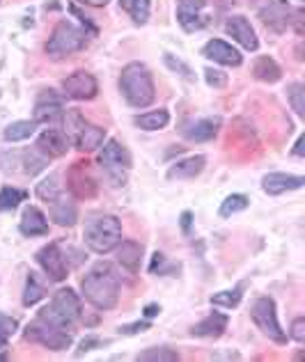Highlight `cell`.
<instances>
[{"label": "cell", "instance_id": "48", "mask_svg": "<svg viewBox=\"0 0 305 362\" xmlns=\"http://www.w3.org/2000/svg\"><path fill=\"white\" fill-rule=\"evenodd\" d=\"M83 5H90V7H106L110 0H81Z\"/></svg>", "mask_w": 305, "mask_h": 362}, {"label": "cell", "instance_id": "50", "mask_svg": "<svg viewBox=\"0 0 305 362\" xmlns=\"http://www.w3.org/2000/svg\"><path fill=\"white\" fill-rule=\"evenodd\" d=\"M303 142H305V138H299L297 140V149H294V156H303Z\"/></svg>", "mask_w": 305, "mask_h": 362}, {"label": "cell", "instance_id": "7", "mask_svg": "<svg viewBox=\"0 0 305 362\" xmlns=\"http://www.w3.org/2000/svg\"><path fill=\"white\" fill-rule=\"evenodd\" d=\"M251 317L255 321V326L260 328L269 339L278 341V344H284L287 341V332L280 328L278 323V312H275V303L269 296H262L253 303Z\"/></svg>", "mask_w": 305, "mask_h": 362}, {"label": "cell", "instance_id": "44", "mask_svg": "<svg viewBox=\"0 0 305 362\" xmlns=\"http://www.w3.org/2000/svg\"><path fill=\"white\" fill-rule=\"evenodd\" d=\"M103 341L99 337H85L81 344H79V354H88V351H92L94 346H101Z\"/></svg>", "mask_w": 305, "mask_h": 362}, {"label": "cell", "instance_id": "36", "mask_svg": "<svg viewBox=\"0 0 305 362\" xmlns=\"http://www.w3.org/2000/svg\"><path fill=\"white\" fill-rule=\"evenodd\" d=\"M241 298H243V284H239V287H234L232 291L214 293V296H212V303H214V305H221V308L232 310V308H236V305L241 303Z\"/></svg>", "mask_w": 305, "mask_h": 362}, {"label": "cell", "instance_id": "21", "mask_svg": "<svg viewBox=\"0 0 305 362\" xmlns=\"http://www.w3.org/2000/svg\"><path fill=\"white\" fill-rule=\"evenodd\" d=\"M21 234L23 236H46L49 234V221L37 206H28L21 218Z\"/></svg>", "mask_w": 305, "mask_h": 362}, {"label": "cell", "instance_id": "19", "mask_svg": "<svg viewBox=\"0 0 305 362\" xmlns=\"http://www.w3.org/2000/svg\"><path fill=\"white\" fill-rule=\"evenodd\" d=\"M218 129H221V119L218 117L195 119V122H188L184 127V138L190 142H207L218 136Z\"/></svg>", "mask_w": 305, "mask_h": 362}, {"label": "cell", "instance_id": "33", "mask_svg": "<svg viewBox=\"0 0 305 362\" xmlns=\"http://www.w3.org/2000/svg\"><path fill=\"white\" fill-rule=\"evenodd\" d=\"M28 197L25 190H18V188H3L0 190V211H14V209L23 202Z\"/></svg>", "mask_w": 305, "mask_h": 362}, {"label": "cell", "instance_id": "49", "mask_svg": "<svg viewBox=\"0 0 305 362\" xmlns=\"http://www.w3.org/2000/svg\"><path fill=\"white\" fill-rule=\"evenodd\" d=\"M159 312H161L159 305H147V308H145V317H147V319H151V317H156Z\"/></svg>", "mask_w": 305, "mask_h": 362}, {"label": "cell", "instance_id": "12", "mask_svg": "<svg viewBox=\"0 0 305 362\" xmlns=\"http://www.w3.org/2000/svg\"><path fill=\"white\" fill-rule=\"evenodd\" d=\"M69 190L76 195V197H94L99 190V184L97 179L92 177L90 173V163H83V160H79V163H74L71 170H69Z\"/></svg>", "mask_w": 305, "mask_h": 362}, {"label": "cell", "instance_id": "34", "mask_svg": "<svg viewBox=\"0 0 305 362\" xmlns=\"http://www.w3.org/2000/svg\"><path fill=\"white\" fill-rule=\"evenodd\" d=\"M44 287L40 284V280L35 278V273L28 275V280H25V289H23V305L25 308H30V305L35 303H40L44 298Z\"/></svg>", "mask_w": 305, "mask_h": 362}, {"label": "cell", "instance_id": "31", "mask_svg": "<svg viewBox=\"0 0 305 362\" xmlns=\"http://www.w3.org/2000/svg\"><path fill=\"white\" fill-rule=\"evenodd\" d=\"M62 124H64V136L69 138V142L76 140V136H79V131L85 127V117L81 115L79 110H64L62 112Z\"/></svg>", "mask_w": 305, "mask_h": 362}, {"label": "cell", "instance_id": "5", "mask_svg": "<svg viewBox=\"0 0 305 362\" xmlns=\"http://www.w3.org/2000/svg\"><path fill=\"white\" fill-rule=\"evenodd\" d=\"M99 165L103 168V173H106L113 186H124L131 170V154L122 142L108 140L99 154Z\"/></svg>", "mask_w": 305, "mask_h": 362}, {"label": "cell", "instance_id": "35", "mask_svg": "<svg viewBox=\"0 0 305 362\" xmlns=\"http://www.w3.org/2000/svg\"><path fill=\"white\" fill-rule=\"evenodd\" d=\"M138 360H142V362H177L179 354H177V351H173V349L159 346V349L142 351V354L138 356Z\"/></svg>", "mask_w": 305, "mask_h": 362}, {"label": "cell", "instance_id": "18", "mask_svg": "<svg viewBox=\"0 0 305 362\" xmlns=\"http://www.w3.org/2000/svg\"><path fill=\"white\" fill-rule=\"evenodd\" d=\"M303 184H305L303 177L284 175V173H271L262 179L264 193H269V195H282V193H287V190H299L303 188Z\"/></svg>", "mask_w": 305, "mask_h": 362}, {"label": "cell", "instance_id": "24", "mask_svg": "<svg viewBox=\"0 0 305 362\" xmlns=\"http://www.w3.org/2000/svg\"><path fill=\"white\" fill-rule=\"evenodd\" d=\"M225 328H227V317H225V314L212 312L207 319H202V321L197 323V326H193V330H190V332H193L195 337H212V339H216V337L223 335Z\"/></svg>", "mask_w": 305, "mask_h": 362}, {"label": "cell", "instance_id": "13", "mask_svg": "<svg viewBox=\"0 0 305 362\" xmlns=\"http://www.w3.org/2000/svg\"><path fill=\"white\" fill-rule=\"evenodd\" d=\"M62 99L58 97L55 92L51 90H46L42 92L40 97H37V103H35V119L37 124H53V122H58L62 119Z\"/></svg>", "mask_w": 305, "mask_h": 362}, {"label": "cell", "instance_id": "42", "mask_svg": "<svg viewBox=\"0 0 305 362\" xmlns=\"http://www.w3.org/2000/svg\"><path fill=\"white\" fill-rule=\"evenodd\" d=\"M292 339H297L299 344L305 341V319L303 317H297L292 323Z\"/></svg>", "mask_w": 305, "mask_h": 362}, {"label": "cell", "instance_id": "10", "mask_svg": "<svg viewBox=\"0 0 305 362\" xmlns=\"http://www.w3.org/2000/svg\"><path fill=\"white\" fill-rule=\"evenodd\" d=\"M37 262L44 269L46 278L53 282H62L67 280V273H69V266H67L64 252L60 250L58 243H49L44 245L40 252H37Z\"/></svg>", "mask_w": 305, "mask_h": 362}, {"label": "cell", "instance_id": "29", "mask_svg": "<svg viewBox=\"0 0 305 362\" xmlns=\"http://www.w3.org/2000/svg\"><path fill=\"white\" fill-rule=\"evenodd\" d=\"M37 129V122H14L5 129V140L7 142H21L33 138V133Z\"/></svg>", "mask_w": 305, "mask_h": 362}, {"label": "cell", "instance_id": "22", "mask_svg": "<svg viewBox=\"0 0 305 362\" xmlns=\"http://www.w3.org/2000/svg\"><path fill=\"white\" fill-rule=\"evenodd\" d=\"M142 262V245L136 241H120L117 243V264L129 273H138Z\"/></svg>", "mask_w": 305, "mask_h": 362}, {"label": "cell", "instance_id": "9", "mask_svg": "<svg viewBox=\"0 0 305 362\" xmlns=\"http://www.w3.org/2000/svg\"><path fill=\"white\" fill-rule=\"evenodd\" d=\"M62 92L64 97H69L74 101H88L94 99L99 92L97 78L88 71H74L71 76H67L62 81Z\"/></svg>", "mask_w": 305, "mask_h": 362}, {"label": "cell", "instance_id": "23", "mask_svg": "<svg viewBox=\"0 0 305 362\" xmlns=\"http://www.w3.org/2000/svg\"><path fill=\"white\" fill-rule=\"evenodd\" d=\"M207 158L205 156H188L184 160H177L175 165H170L168 179H195L205 170Z\"/></svg>", "mask_w": 305, "mask_h": 362}, {"label": "cell", "instance_id": "30", "mask_svg": "<svg viewBox=\"0 0 305 362\" xmlns=\"http://www.w3.org/2000/svg\"><path fill=\"white\" fill-rule=\"evenodd\" d=\"M120 5L127 9L129 16L133 18L136 23H147L149 18V0H120Z\"/></svg>", "mask_w": 305, "mask_h": 362}, {"label": "cell", "instance_id": "28", "mask_svg": "<svg viewBox=\"0 0 305 362\" xmlns=\"http://www.w3.org/2000/svg\"><path fill=\"white\" fill-rule=\"evenodd\" d=\"M46 163H49V156H44L40 149H30L25 151V154H21V165H23V173L35 177L37 173H42V170L46 168Z\"/></svg>", "mask_w": 305, "mask_h": 362}, {"label": "cell", "instance_id": "3", "mask_svg": "<svg viewBox=\"0 0 305 362\" xmlns=\"http://www.w3.org/2000/svg\"><path fill=\"white\" fill-rule=\"evenodd\" d=\"M83 241L92 252L106 255L122 241V223L110 214H97L85 223Z\"/></svg>", "mask_w": 305, "mask_h": 362}, {"label": "cell", "instance_id": "45", "mask_svg": "<svg viewBox=\"0 0 305 362\" xmlns=\"http://www.w3.org/2000/svg\"><path fill=\"white\" fill-rule=\"evenodd\" d=\"M166 64L170 66V69H175V71H182L184 76H188V74H190V69H188V66H186L184 62L175 60V58H173V55H170V53H166Z\"/></svg>", "mask_w": 305, "mask_h": 362}, {"label": "cell", "instance_id": "51", "mask_svg": "<svg viewBox=\"0 0 305 362\" xmlns=\"http://www.w3.org/2000/svg\"><path fill=\"white\" fill-rule=\"evenodd\" d=\"M212 3H216L218 7H230L234 5V0H212Z\"/></svg>", "mask_w": 305, "mask_h": 362}, {"label": "cell", "instance_id": "52", "mask_svg": "<svg viewBox=\"0 0 305 362\" xmlns=\"http://www.w3.org/2000/svg\"><path fill=\"white\" fill-rule=\"evenodd\" d=\"M3 360H7V354H0V362H3Z\"/></svg>", "mask_w": 305, "mask_h": 362}, {"label": "cell", "instance_id": "27", "mask_svg": "<svg viewBox=\"0 0 305 362\" xmlns=\"http://www.w3.org/2000/svg\"><path fill=\"white\" fill-rule=\"evenodd\" d=\"M170 122V112L168 110H151V112H142L136 117V127L145 129V131H159L166 129Z\"/></svg>", "mask_w": 305, "mask_h": 362}, {"label": "cell", "instance_id": "43", "mask_svg": "<svg viewBox=\"0 0 305 362\" xmlns=\"http://www.w3.org/2000/svg\"><path fill=\"white\" fill-rule=\"evenodd\" d=\"M151 326L149 321H140V323H131V326H122L120 332H124V335H133V332H142V330H147Z\"/></svg>", "mask_w": 305, "mask_h": 362}, {"label": "cell", "instance_id": "39", "mask_svg": "<svg viewBox=\"0 0 305 362\" xmlns=\"http://www.w3.org/2000/svg\"><path fill=\"white\" fill-rule=\"evenodd\" d=\"M16 326H18V323L12 317H5V314H0V351H5L7 339L16 332Z\"/></svg>", "mask_w": 305, "mask_h": 362}, {"label": "cell", "instance_id": "17", "mask_svg": "<svg viewBox=\"0 0 305 362\" xmlns=\"http://www.w3.org/2000/svg\"><path fill=\"white\" fill-rule=\"evenodd\" d=\"M202 55L209 60H214L218 64H225V66H239L241 64V53L234 49L232 44H227L223 40H212L205 44Z\"/></svg>", "mask_w": 305, "mask_h": 362}, {"label": "cell", "instance_id": "47", "mask_svg": "<svg viewBox=\"0 0 305 362\" xmlns=\"http://www.w3.org/2000/svg\"><path fill=\"white\" fill-rule=\"evenodd\" d=\"M190 221H193V216H190V211H184L182 214V227H184V232L188 234V230H190Z\"/></svg>", "mask_w": 305, "mask_h": 362}, {"label": "cell", "instance_id": "1", "mask_svg": "<svg viewBox=\"0 0 305 362\" xmlns=\"http://www.w3.org/2000/svg\"><path fill=\"white\" fill-rule=\"evenodd\" d=\"M120 273L113 264L99 262L92 266V271L81 282L83 296L97 310H113L120 300Z\"/></svg>", "mask_w": 305, "mask_h": 362}, {"label": "cell", "instance_id": "20", "mask_svg": "<svg viewBox=\"0 0 305 362\" xmlns=\"http://www.w3.org/2000/svg\"><path fill=\"white\" fill-rule=\"evenodd\" d=\"M49 204V216H51V221H55L58 225L62 227H71L76 223V218H79V211H76V204L71 202L69 197H67V193L62 190V193L51 199V202H46Z\"/></svg>", "mask_w": 305, "mask_h": 362}, {"label": "cell", "instance_id": "14", "mask_svg": "<svg viewBox=\"0 0 305 362\" xmlns=\"http://www.w3.org/2000/svg\"><path fill=\"white\" fill-rule=\"evenodd\" d=\"M225 33L234 37V42H239L243 49L248 51H257V46H260V40H257V35L253 30L251 21H248L246 16H230L225 21Z\"/></svg>", "mask_w": 305, "mask_h": 362}, {"label": "cell", "instance_id": "11", "mask_svg": "<svg viewBox=\"0 0 305 362\" xmlns=\"http://www.w3.org/2000/svg\"><path fill=\"white\" fill-rule=\"evenodd\" d=\"M260 18L269 30L280 35L289 28L292 7L287 0H266V5L260 9Z\"/></svg>", "mask_w": 305, "mask_h": 362}, {"label": "cell", "instance_id": "2", "mask_svg": "<svg viewBox=\"0 0 305 362\" xmlns=\"http://www.w3.org/2000/svg\"><path fill=\"white\" fill-rule=\"evenodd\" d=\"M120 90H122L129 106L147 108L156 97L154 78H151V71L147 69V64L129 62L127 66H124L122 76H120Z\"/></svg>", "mask_w": 305, "mask_h": 362}, {"label": "cell", "instance_id": "26", "mask_svg": "<svg viewBox=\"0 0 305 362\" xmlns=\"http://www.w3.org/2000/svg\"><path fill=\"white\" fill-rule=\"evenodd\" d=\"M253 74H255V78H260L264 83H278L282 78V69L273 58H269V55H262V58L255 60Z\"/></svg>", "mask_w": 305, "mask_h": 362}, {"label": "cell", "instance_id": "8", "mask_svg": "<svg viewBox=\"0 0 305 362\" xmlns=\"http://www.w3.org/2000/svg\"><path fill=\"white\" fill-rule=\"evenodd\" d=\"M25 339L37 341V344H42V346L51 349V351H67V349L71 346V341H74L69 330L58 328V326H51V323H46L42 319L28 323Z\"/></svg>", "mask_w": 305, "mask_h": 362}, {"label": "cell", "instance_id": "16", "mask_svg": "<svg viewBox=\"0 0 305 362\" xmlns=\"http://www.w3.org/2000/svg\"><path fill=\"white\" fill-rule=\"evenodd\" d=\"M37 149L49 158H60L67 154V149H69V138L58 129H46L40 133V138H37Z\"/></svg>", "mask_w": 305, "mask_h": 362}, {"label": "cell", "instance_id": "25", "mask_svg": "<svg viewBox=\"0 0 305 362\" xmlns=\"http://www.w3.org/2000/svg\"><path fill=\"white\" fill-rule=\"evenodd\" d=\"M103 140H106V129L94 127V124L85 122V127L79 131L74 145L79 147L81 151H94V149H99L103 145Z\"/></svg>", "mask_w": 305, "mask_h": 362}, {"label": "cell", "instance_id": "38", "mask_svg": "<svg viewBox=\"0 0 305 362\" xmlns=\"http://www.w3.org/2000/svg\"><path fill=\"white\" fill-rule=\"evenodd\" d=\"M287 99L292 103V108L297 110V115L303 117L305 115V88L301 83H292L287 88Z\"/></svg>", "mask_w": 305, "mask_h": 362}, {"label": "cell", "instance_id": "37", "mask_svg": "<svg viewBox=\"0 0 305 362\" xmlns=\"http://www.w3.org/2000/svg\"><path fill=\"white\" fill-rule=\"evenodd\" d=\"M248 204H251V199H248L246 195L241 193H236V195H230V197H225V202L221 204V214L223 218L227 216H234V214H239V211H246Z\"/></svg>", "mask_w": 305, "mask_h": 362}, {"label": "cell", "instance_id": "6", "mask_svg": "<svg viewBox=\"0 0 305 362\" xmlns=\"http://www.w3.org/2000/svg\"><path fill=\"white\" fill-rule=\"evenodd\" d=\"M85 42H88V33L81 30V28H76L74 23L69 21H60L55 25L53 35L49 37V44H46V53L51 55V58H67V55H71L76 51H81Z\"/></svg>", "mask_w": 305, "mask_h": 362}, {"label": "cell", "instance_id": "32", "mask_svg": "<svg viewBox=\"0 0 305 362\" xmlns=\"http://www.w3.org/2000/svg\"><path fill=\"white\" fill-rule=\"evenodd\" d=\"M62 193V184L58 175H49L42 184H37V197H42L44 202H51Z\"/></svg>", "mask_w": 305, "mask_h": 362}, {"label": "cell", "instance_id": "15", "mask_svg": "<svg viewBox=\"0 0 305 362\" xmlns=\"http://www.w3.org/2000/svg\"><path fill=\"white\" fill-rule=\"evenodd\" d=\"M177 3H179L177 18H179V23H182V28L186 33L200 30V28L207 25V18L200 16L207 0H177Z\"/></svg>", "mask_w": 305, "mask_h": 362}, {"label": "cell", "instance_id": "40", "mask_svg": "<svg viewBox=\"0 0 305 362\" xmlns=\"http://www.w3.org/2000/svg\"><path fill=\"white\" fill-rule=\"evenodd\" d=\"M205 81L212 85V88H225V85H227V76L223 71L207 66V69H205Z\"/></svg>", "mask_w": 305, "mask_h": 362}, {"label": "cell", "instance_id": "46", "mask_svg": "<svg viewBox=\"0 0 305 362\" xmlns=\"http://www.w3.org/2000/svg\"><path fill=\"white\" fill-rule=\"evenodd\" d=\"M289 23H294V30H297V35L301 37L303 35V9L301 7L297 9V12H292Z\"/></svg>", "mask_w": 305, "mask_h": 362}, {"label": "cell", "instance_id": "4", "mask_svg": "<svg viewBox=\"0 0 305 362\" xmlns=\"http://www.w3.org/2000/svg\"><path fill=\"white\" fill-rule=\"evenodd\" d=\"M51 326H58L64 330H71L81 319V298L76 296L74 289H60L55 291V296L46 308L40 310V317Z\"/></svg>", "mask_w": 305, "mask_h": 362}, {"label": "cell", "instance_id": "41", "mask_svg": "<svg viewBox=\"0 0 305 362\" xmlns=\"http://www.w3.org/2000/svg\"><path fill=\"white\" fill-rule=\"evenodd\" d=\"M173 269H177V266H168L166 264V257L161 255V252H156L154 257H151V264H149V273H159V275H166L168 271H173Z\"/></svg>", "mask_w": 305, "mask_h": 362}]
</instances>
